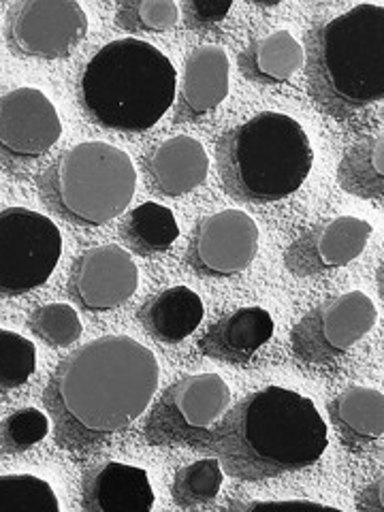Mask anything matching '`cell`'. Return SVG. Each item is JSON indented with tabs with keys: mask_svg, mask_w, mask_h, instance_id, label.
<instances>
[{
	"mask_svg": "<svg viewBox=\"0 0 384 512\" xmlns=\"http://www.w3.org/2000/svg\"><path fill=\"white\" fill-rule=\"evenodd\" d=\"M160 365L154 352L128 335H105L64 359L45 387L56 442L67 451H94L152 404Z\"/></svg>",
	"mask_w": 384,
	"mask_h": 512,
	"instance_id": "cell-1",
	"label": "cell"
},
{
	"mask_svg": "<svg viewBox=\"0 0 384 512\" xmlns=\"http://www.w3.org/2000/svg\"><path fill=\"white\" fill-rule=\"evenodd\" d=\"M327 444L329 431L312 399L284 387H265L227 410L212 440L222 470L246 483L310 468Z\"/></svg>",
	"mask_w": 384,
	"mask_h": 512,
	"instance_id": "cell-2",
	"label": "cell"
},
{
	"mask_svg": "<svg viewBox=\"0 0 384 512\" xmlns=\"http://www.w3.org/2000/svg\"><path fill=\"white\" fill-rule=\"evenodd\" d=\"M308 84L316 105L348 120L384 99V7L357 5L308 37Z\"/></svg>",
	"mask_w": 384,
	"mask_h": 512,
	"instance_id": "cell-3",
	"label": "cell"
},
{
	"mask_svg": "<svg viewBox=\"0 0 384 512\" xmlns=\"http://www.w3.org/2000/svg\"><path fill=\"white\" fill-rule=\"evenodd\" d=\"M178 71L154 45L133 37L111 41L79 75L77 96L86 116L111 131L141 133L175 103Z\"/></svg>",
	"mask_w": 384,
	"mask_h": 512,
	"instance_id": "cell-4",
	"label": "cell"
},
{
	"mask_svg": "<svg viewBox=\"0 0 384 512\" xmlns=\"http://www.w3.org/2000/svg\"><path fill=\"white\" fill-rule=\"evenodd\" d=\"M314 165L312 141L295 118L261 111L218 141V171L227 195L242 203H276L301 188Z\"/></svg>",
	"mask_w": 384,
	"mask_h": 512,
	"instance_id": "cell-5",
	"label": "cell"
},
{
	"mask_svg": "<svg viewBox=\"0 0 384 512\" xmlns=\"http://www.w3.org/2000/svg\"><path fill=\"white\" fill-rule=\"evenodd\" d=\"M137 169L124 150L86 141L62 152L39 178L41 199L75 227H103L131 205Z\"/></svg>",
	"mask_w": 384,
	"mask_h": 512,
	"instance_id": "cell-6",
	"label": "cell"
},
{
	"mask_svg": "<svg viewBox=\"0 0 384 512\" xmlns=\"http://www.w3.org/2000/svg\"><path fill=\"white\" fill-rule=\"evenodd\" d=\"M229 404L231 389L222 376H186L160 393L143 436L152 446L212 448L216 425L227 414Z\"/></svg>",
	"mask_w": 384,
	"mask_h": 512,
	"instance_id": "cell-7",
	"label": "cell"
},
{
	"mask_svg": "<svg viewBox=\"0 0 384 512\" xmlns=\"http://www.w3.org/2000/svg\"><path fill=\"white\" fill-rule=\"evenodd\" d=\"M62 235L52 218L28 207L0 212V295L20 297L52 278Z\"/></svg>",
	"mask_w": 384,
	"mask_h": 512,
	"instance_id": "cell-8",
	"label": "cell"
},
{
	"mask_svg": "<svg viewBox=\"0 0 384 512\" xmlns=\"http://www.w3.org/2000/svg\"><path fill=\"white\" fill-rule=\"evenodd\" d=\"M378 320L374 301L361 291L331 297L303 316L291 333L297 361L329 365L355 348Z\"/></svg>",
	"mask_w": 384,
	"mask_h": 512,
	"instance_id": "cell-9",
	"label": "cell"
},
{
	"mask_svg": "<svg viewBox=\"0 0 384 512\" xmlns=\"http://www.w3.org/2000/svg\"><path fill=\"white\" fill-rule=\"evenodd\" d=\"M86 35L88 15L75 0H20L7 11V43L24 58H67Z\"/></svg>",
	"mask_w": 384,
	"mask_h": 512,
	"instance_id": "cell-10",
	"label": "cell"
},
{
	"mask_svg": "<svg viewBox=\"0 0 384 512\" xmlns=\"http://www.w3.org/2000/svg\"><path fill=\"white\" fill-rule=\"evenodd\" d=\"M62 135L54 103L37 88L0 94V165L18 173L50 152Z\"/></svg>",
	"mask_w": 384,
	"mask_h": 512,
	"instance_id": "cell-11",
	"label": "cell"
},
{
	"mask_svg": "<svg viewBox=\"0 0 384 512\" xmlns=\"http://www.w3.org/2000/svg\"><path fill=\"white\" fill-rule=\"evenodd\" d=\"M259 227L242 210H222L199 220L186 250V263L201 278H231L259 254Z\"/></svg>",
	"mask_w": 384,
	"mask_h": 512,
	"instance_id": "cell-12",
	"label": "cell"
},
{
	"mask_svg": "<svg viewBox=\"0 0 384 512\" xmlns=\"http://www.w3.org/2000/svg\"><path fill=\"white\" fill-rule=\"evenodd\" d=\"M139 288V269L118 244L86 250L73 265L69 295L79 308L99 314L120 308Z\"/></svg>",
	"mask_w": 384,
	"mask_h": 512,
	"instance_id": "cell-13",
	"label": "cell"
},
{
	"mask_svg": "<svg viewBox=\"0 0 384 512\" xmlns=\"http://www.w3.org/2000/svg\"><path fill=\"white\" fill-rule=\"evenodd\" d=\"M372 224L357 216H340L303 231L284 252V265L297 278L325 276L363 254Z\"/></svg>",
	"mask_w": 384,
	"mask_h": 512,
	"instance_id": "cell-14",
	"label": "cell"
},
{
	"mask_svg": "<svg viewBox=\"0 0 384 512\" xmlns=\"http://www.w3.org/2000/svg\"><path fill=\"white\" fill-rule=\"evenodd\" d=\"M231 64L218 45L192 50L184 62V75L175 96V124L201 122L229 96Z\"/></svg>",
	"mask_w": 384,
	"mask_h": 512,
	"instance_id": "cell-15",
	"label": "cell"
},
{
	"mask_svg": "<svg viewBox=\"0 0 384 512\" xmlns=\"http://www.w3.org/2000/svg\"><path fill=\"white\" fill-rule=\"evenodd\" d=\"M143 171L156 195L184 197L207 180L210 158L199 139L178 135L150 150L143 158Z\"/></svg>",
	"mask_w": 384,
	"mask_h": 512,
	"instance_id": "cell-16",
	"label": "cell"
},
{
	"mask_svg": "<svg viewBox=\"0 0 384 512\" xmlns=\"http://www.w3.org/2000/svg\"><path fill=\"white\" fill-rule=\"evenodd\" d=\"M154 489L143 468L107 461L84 476L82 508L90 512H150Z\"/></svg>",
	"mask_w": 384,
	"mask_h": 512,
	"instance_id": "cell-17",
	"label": "cell"
},
{
	"mask_svg": "<svg viewBox=\"0 0 384 512\" xmlns=\"http://www.w3.org/2000/svg\"><path fill=\"white\" fill-rule=\"evenodd\" d=\"M274 335V318L263 308H239L227 316L218 318L201 342L199 350L205 357L244 365L259 352Z\"/></svg>",
	"mask_w": 384,
	"mask_h": 512,
	"instance_id": "cell-18",
	"label": "cell"
},
{
	"mask_svg": "<svg viewBox=\"0 0 384 512\" xmlns=\"http://www.w3.org/2000/svg\"><path fill=\"white\" fill-rule=\"evenodd\" d=\"M329 419L350 453H365L384 434V395L350 384L329 402Z\"/></svg>",
	"mask_w": 384,
	"mask_h": 512,
	"instance_id": "cell-19",
	"label": "cell"
},
{
	"mask_svg": "<svg viewBox=\"0 0 384 512\" xmlns=\"http://www.w3.org/2000/svg\"><path fill=\"white\" fill-rule=\"evenodd\" d=\"M205 308L201 297L188 286H171L143 303L141 325L154 340L180 344L203 323Z\"/></svg>",
	"mask_w": 384,
	"mask_h": 512,
	"instance_id": "cell-20",
	"label": "cell"
},
{
	"mask_svg": "<svg viewBox=\"0 0 384 512\" xmlns=\"http://www.w3.org/2000/svg\"><path fill=\"white\" fill-rule=\"evenodd\" d=\"M306 64V52L288 30H274L252 39L239 54V69L250 82L278 86L291 79Z\"/></svg>",
	"mask_w": 384,
	"mask_h": 512,
	"instance_id": "cell-21",
	"label": "cell"
},
{
	"mask_svg": "<svg viewBox=\"0 0 384 512\" xmlns=\"http://www.w3.org/2000/svg\"><path fill=\"white\" fill-rule=\"evenodd\" d=\"M338 184L359 199L384 197V139L367 137L350 146L338 167Z\"/></svg>",
	"mask_w": 384,
	"mask_h": 512,
	"instance_id": "cell-22",
	"label": "cell"
},
{
	"mask_svg": "<svg viewBox=\"0 0 384 512\" xmlns=\"http://www.w3.org/2000/svg\"><path fill=\"white\" fill-rule=\"evenodd\" d=\"M124 235L137 254L154 256L175 244V239L180 237V227L169 207L148 201L137 205L128 216Z\"/></svg>",
	"mask_w": 384,
	"mask_h": 512,
	"instance_id": "cell-23",
	"label": "cell"
},
{
	"mask_svg": "<svg viewBox=\"0 0 384 512\" xmlns=\"http://www.w3.org/2000/svg\"><path fill=\"white\" fill-rule=\"evenodd\" d=\"M224 483V470L216 457L192 461L175 472L173 500L180 508L205 506L218 498Z\"/></svg>",
	"mask_w": 384,
	"mask_h": 512,
	"instance_id": "cell-24",
	"label": "cell"
},
{
	"mask_svg": "<svg viewBox=\"0 0 384 512\" xmlns=\"http://www.w3.org/2000/svg\"><path fill=\"white\" fill-rule=\"evenodd\" d=\"M60 512L58 495L47 480L32 474L0 476V512Z\"/></svg>",
	"mask_w": 384,
	"mask_h": 512,
	"instance_id": "cell-25",
	"label": "cell"
},
{
	"mask_svg": "<svg viewBox=\"0 0 384 512\" xmlns=\"http://www.w3.org/2000/svg\"><path fill=\"white\" fill-rule=\"evenodd\" d=\"M37 372V348L24 335L0 329V395L24 387Z\"/></svg>",
	"mask_w": 384,
	"mask_h": 512,
	"instance_id": "cell-26",
	"label": "cell"
},
{
	"mask_svg": "<svg viewBox=\"0 0 384 512\" xmlns=\"http://www.w3.org/2000/svg\"><path fill=\"white\" fill-rule=\"evenodd\" d=\"M180 22V5L173 0H124L116 24L126 32H167Z\"/></svg>",
	"mask_w": 384,
	"mask_h": 512,
	"instance_id": "cell-27",
	"label": "cell"
},
{
	"mask_svg": "<svg viewBox=\"0 0 384 512\" xmlns=\"http://www.w3.org/2000/svg\"><path fill=\"white\" fill-rule=\"evenodd\" d=\"M30 329L37 338L54 348H67L82 338V320L69 303H47L28 318Z\"/></svg>",
	"mask_w": 384,
	"mask_h": 512,
	"instance_id": "cell-28",
	"label": "cell"
},
{
	"mask_svg": "<svg viewBox=\"0 0 384 512\" xmlns=\"http://www.w3.org/2000/svg\"><path fill=\"white\" fill-rule=\"evenodd\" d=\"M50 434V419L37 408H22L0 425V448L7 455H20L43 442Z\"/></svg>",
	"mask_w": 384,
	"mask_h": 512,
	"instance_id": "cell-29",
	"label": "cell"
},
{
	"mask_svg": "<svg viewBox=\"0 0 384 512\" xmlns=\"http://www.w3.org/2000/svg\"><path fill=\"white\" fill-rule=\"evenodd\" d=\"M229 0H186L182 5L184 22L192 30H203L220 24L231 13Z\"/></svg>",
	"mask_w": 384,
	"mask_h": 512,
	"instance_id": "cell-30",
	"label": "cell"
},
{
	"mask_svg": "<svg viewBox=\"0 0 384 512\" xmlns=\"http://www.w3.org/2000/svg\"><path fill=\"white\" fill-rule=\"evenodd\" d=\"M357 508L359 510H378V512L384 508V480H382V476L372 480V483L359 493Z\"/></svg>",
	"mask_w": 384,
	"mask_h": 512,
	"instance_id": "cell-31",
	"label": "cell"
},
{
	"mask_svg": "<svg viewBox=\"0 0 384 512\" xmlns=\"http://www.w3.org/2000/svg\"><path fill=\"white\" fill-rule=\"evenodd\" d=\"M237 510H259V508H329L325 504L310 502V500H286V502H252V504H237Z\"/></svg>",
	"mask_w": 384,
	"mask_h": 512,
	"instance_id": "cell-32",
	"label": "cell"
}]
</instances>
